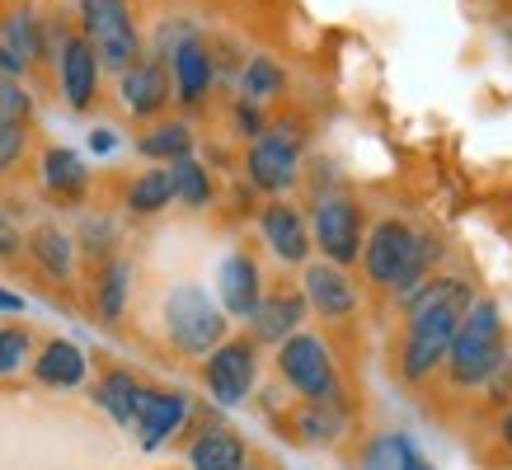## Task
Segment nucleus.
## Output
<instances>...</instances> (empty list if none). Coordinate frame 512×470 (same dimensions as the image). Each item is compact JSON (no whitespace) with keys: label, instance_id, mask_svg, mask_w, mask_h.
Returning <instances> with one entry per match:
<instances>
[{"label":"nucleus","instance_id":"nucleus-1","mask_svg":"<svg viewBox=\"0 0 512 470\" xmlns=\"http://www.w3.org/2000/svg\"><path fill=\"white\" fill-rule=\"evenodd\" d=\"M480 297L461 273H428V278L404 297V339H400V381L423 386L442 372V358L451 348V334Z\"/></svg>","mask_w":512,"mask_h":470},{"label":"nucleus","instance_id":"nucleus-2","mask_svg":"<svg viewBox=\"0 0 512 470\" xmlns=\"http://www.w3.org/2000/svg\"><path fill=\"white\" fill-rule=\"evenodd\" d=\"M437 259H442V240L437 235L419 231L414 221L404 217H376L367 221L357 273H362V282L372 292L404 301L428 273H437Z\"/></svg>","mask_w":512,"mask_h":470},{"label":"nucleus","instance_id":"nucleus-3","mask_svg":"<svg viewBox=\"0 0 512 470\" xmlns=\"http://www.w3.org/2000/svg\"><path fill=\"white\" fill-rule=\"evenodd\" d=\"M508 329H503V311L494 297H475L470 311L461 315V325L451 334V348L442 358L451 391H480L484 381L498 372V362L508 358Z\"/></svg>","mask_w":512,"mask_h":470},{"label":"nucleus","instance_id":"nucleus-4","mask_svg":"<svg viewBox=\"0 0 512 470\" xmlns=\"http://www.w3.org/2000/svg\"><path fill=\"white\" fill-rule=\"evenodd\" d=\"M240 170H245V184L259 198H292L306 179V123L292 113L268 118L264 132L245 141Z\"/></svg>","mask_w":512,"mask_h":470},{"label":"nucleus","instance_id":"nucleus-5","mask_svg":"<svg viewBox=\"0 0 512 470\" xmlns=\"http://www.w3.org/2000/svg\"><path fill=\"white\" fill-rule=\"evenodd\" d=\"M160 329H165V344L179 358L202 362L231 334V315L221 311V301L202 282H174L160 301Z\"/></svg>","mask_w":512,"mask_h":470},{"label":"nucleus","instance_id":"nucleus-6","mask_svg":"<svg viewBox=\"0 0 512 470\" xmlns=\"http://www.w3.org/2000/svg\"><path fill=\"white\" fill-rule=\"evenodd\" d=\"M71 24L85 43L94 47V57L104 66V76H118L146 52V33H141L137 5L132 0H76Z\"/></svg>","mask_w":512,"mask_h":470},{"label":"nucleus","instance_id":"nucleus-7","mask_svg":"<svg viewBox=\"0 0 512 470\" xmlns=\"http://www.w3.org/2000/svg\"><path fill=\"white\" fill-rule=\"evenodd\" d=\"M273 372L292 400H343V372L320 329H296L273 348Z\"/></svg>","mask_w":512,"mask_h":470},{"label":"nucleus","instance_id":"nucleus-8","mask_svg":"<svg viewBox=\"0 0 512 470\" xmlns=\"http://www.w3.org/2000/svg\"><path fill=\"white\" fill-rule=\"evenodd\" d=\"M306 221H311V245L320 259L339 268H357V254H362V240H367V207L357 203L353 193L329 188V193L311 198Z\"/></svg>","mask_w":512,"mask_h":470},{"label":"nucleus","instance_id":"nucleus-9","mask_svg":"<svg viewBox=\"0 0 512 470\" xmlns=\"http://www.w3.org/2000/svg\"><path fill=\"white\" fill-rule=\"evenodd\" d=\"M259 372H264V348L249 334H226L202 358V391L212 395L217 409H240L259 391Z\"/></svg>","mask_w":512,"mask_h":470},{"label":"nucleus","instance_id":"nucleus-10","mask_svg":"<svg viewBox=\"0 0 512 470\" xmlns=\"http://www.w3.org/2000/svg\"><path fill=\"white\" fill-rule=\"evenodd\" d=\"M52 80H57V94H62V104L71 113H94L99 99H104V66H99L94 47L80 38L71 19H66L57 52H52Z\"/></svg>","mask_w":512,"mask_h":470},{"label":"nucleus","instance_id":"nucleus-11","mask_svg":"<svg viewBox=\"0 0 512 470\" xmlns=\"http://www.w3.org/2000/svg\"><path fill=\"white\" fill-rule=\"evenodd\" d=\"M165 66H170V85H174V104L179 109L198 113L212 104V94H217V47L207 43V33L188 29L165 52Z\"/></svg>","mask_w":512,"mask_h":470},{"label":"nucleus","instance_id":"nucleus-12","mask_svg":"<svg viewBox=\"0 0 512 470\" xmlns=\"http://www.w3.org/2000/svg\"><path fill=\"white\" fill-rule=\"evenodd\" d=\"M254 226H259V245H264L282 268H301L315 259L306 207L292 203V198H264V203L254 207Z\"/></svg>","mask_w":512,"mask_h":470},{"label":"nucleus","instance_id":"nucleus-13","mask_svg":"<svg viewBox=\"0 0 512 470\" xmlns=\"http://www.w3.org/2000/svg\"><path fill=\"white\" fill-rule=\"evenodd\" d=\"M198 414V400L188 391H174V386H146L137 405V419H132V433H137L141 452H160L170 447L179 433Z\"/></svg>","mask_w":512,"mask_h":470},{"label":"nucleus","instance_id":"nucleus-14","mask_svg":"<svg viewBox=\"0 0 512 470\" xmlns=\"http://www.w3.org/2000/svg\"><path fill=\"white\" fill-rule=\"evenodd\" d=\"M118 104H123L127 118H137V123H156L165 118L174 104V85H170V66L160 62L156 52H141L137 62L118 71Z\"/></svg>","mask_w":512,"mask_h":470},{"label":"nucleus","instance_id":"nucleus-15","mask_svg":"<svg viewBox=\"0 0 512 470\" xmlns=\"http://www.w3.org/2000/svg\"><path fill=\"white\" fill-rule=\"evenodd\" d=\"M306 315H311V306L301 297V282H268L254 315L245 320V334L259 348H278L296 329H306Z\"/></svg>","mask_w":512,"mask_h":470},{"label":"nucleus","instance_id":"nucleus-16","mask_svg":"<svg viewBox=\"0 0 512 470\" xmlns=\"http://www.w3.org/2000/svg\"><path fill=\"white\" fill-rule=\"evenodd\" d=\"M301 297H306L311 315H320V320H329V325L353 320L357 306H362V292H357V282H353V268H339V264H329V259H311V264H301Z\"/></svg>","mask_w":512,"mask_h":470},{"label":"nucleus","instance_id":"nucleus-17","mask_svg":"<svg viewBox=\"0 0 512 470\" xmlns=\"http://www.w3.org/2000/svg\"><path fill=\"white\" fill-rule=\"evenodd\" d=\"M33 170H38V193L52 207H85V198H90V188H94V170L80 151L52 141V146L38 151Z\"/></svg>","mask_w":512,"mask_h":470},{"label":"nucleus","instance_id":"nucleus-18","mask_svg":"<svg viewBox=\"0 0 512 470\" xmlns=\"http://www.w3.org/2000/svg\"><path fill=\"white\" fill-rule=\"evenodd\" d=\"M24 259L33 264V273L52 287H71L80 278V259H76V240L62 221H33L24 226Z\"/></svg>","mask_w":512,"mask_h":470},{"label":"nucleus","instance_id":"nucleus-19","mask_svg":"<svg viewBox=\"0 0 512 470\" xmlns=\"http://www.w3.org/2000/svg\"><path fill=\"white\" fill-rule=\"evenodd\" d=\"M264 287H268V278H264V264H259L254 245H235L217 264V301L231 320H249L259 297H264Z\"/></svg>","mask_w":512,"mask_h":470},{"label":"nucleus","instance_id":"nucleus-20","mask_svg":"<svg viewBox=\"0 0 512 470\" xmlns=\"http://www.w3.org/2000/svg\"><path fill=\"white\" fill-rule=\"evenodd\" d=\"M29 376L38 386H47V391H80V386H90V353L76 339L52 334V339H43L33 348Z\"/></svg>","mask_w":512,"mask_h":470},{"label":"nucleus","instance_id":"nucleus-21","mask_svg":"<svg viewBox=\"0 0 512 470\" xmlns=\"http://www.w3.org/2000/svg\"><path fill=\"white\" fill-rule=\"evenodd\" d=\"M132 287H137V264L127 254H113L99 268H90V315L104 329L123 325L127 306H132Z\"/></svg>","mask_w":512,"mask_h":470},{"label":"nucleus","instance_id":"nucleus-22","mask_svg":"<svg viewBox=\"0 0 512 470\" xmlns=\"http://www.w3.org/2000/svg\"><path fill=\"white\" fill-rule=\"evenodd\" d=\"M282 428H287L301 447H334V442L348 438L353 414H348L343 400H296V405L287 409Z\"/></svg>","mask_w":512,"mask_h":470},{"label":"nucleus","instance_id":"nucleus-23","mask_svg":"<svg viewBox=\"0 0 512 470\" xmlns=\"http://www.w3.org/2000/svg\"><path fill=\"white\" fill-rule=\"evenodd\" d=\"M245 466H249V442L235 433L231 423L207 414V423H198V433L188 442V470H245Z\"/></svg>","mask_w":512,"mask_h":470},{"label":"nucleus","instance_id":"nucleus-24","mask_svg":"<svg viewBox=\"0 0 512 470\" xmlns=\"http://www.w3.org/2000/svg\"><path fill=\"white\" fill-rule=\"evenodd\" d=\"M118 207H123V217H132V221L165 217V212L174 207L170 170H165V165H141L137 174H127L123 193H118Z\"/></svg>","mask_w":512,"mask_h":470},{"label":"nucleus","instance_id":"nucleus-25","mask_svg":"<svg viewBox=\"0 0 512 470\" xmlns=\"http://www.w3.org/2000/svg\"><path fill=\"white\" fill-rule=\"evenodd\" d=\"M71 240H76L80 268H99L104 259L123 254V221H118V212H104V207H80Z\"/></svg>","mask_w":512,"mask_h":470},{"label":"nucleus","instance_id":"nucleus-26","mask_svg":"<svg viewBox=\"0 0 512 470\" xmlns=\"http://www.w3.org/2000/svg\"><path fill=\"white\" fill-rule=\"evenodd\" d=\"M132 146H137V156L146 160V165H170V160L198 151V127L188 123L184 113H165V118L141 127Z\"/></svg>","mask_w":512,"mask_h":470},{"label":"nucleus","instance_id":"nucleus-27","mask_svg":"<svg viewBox=\"0 0 512 470\" xmlns=\"http://www.w3.org/2000/svg\"><path fill=\"white\" fill-rule=\"evenodd\" d=\"M231 80H235V94L249 99V104H259V109H273V104L287 99V90H292V76H287V66H282L273 52L245 57V66H240Z\"/></svg>","mask_w":512,"mask_h":470},{"label":"nucleus","instance_id":"nucleus-28","mask_svg":"<svg viewBox=\"0 0 512 470\" xmlns=\"http://www.w3.org/2000/svg\"><path fill=\"white\" fill-rule=\"evenodd\" d=\"M165 170H170V184H174V207H184V212H212L217 207V198H221L217 174H212V165L198 151L170 160Z\"/></svg>","mask_w":512,"mask_h":470},{"label":"nucleus","instance_id":"nucleus-29","mask_svg":"<svg viewBox=\"0 0 512 470\" xmlns=\"http://www.w3.org/2000/svg\"><path fill=\"white\" fill-rule=\"evenodd\" d=\"M141 391H146V381H141L137 372H127V367H104V372L94 376L90 400L104 409L118 428H132L137 405H141Z\"/></svg>","mask_w":512,"mask_h":470},{"label":"nucleus","instance_id":"nucleus-30","mask_svg":"<svg viewBox=\"0 0 512 470\" xmlns=\"http://www.w3.org/2000/svg\"><path fill=\"white\" fill-rule=\"evenodd\" d=\"M33 348H38V334L24 320H0V381L29 372Z\"/></svg>","mask_w":512,"mask_h":470},{"label":"nucleus","instance_id":"nucleus-31","mask_svg":"<svg viewBox=\"0 0 512 470\" xmlns=\"http://www.w3.org/2000/svg\"><path fill=\"white\" fill-rule=\"evenodd\" d=\"M38 123V99H33L29 80L0 76V127H33Z\"/></svg>","mask_w":512,"mask_h":470},{"label":"nucleus","instance_id":"nucleus-32","mask_svg":"<svg viewBox=\"0 0 512 470\" xmlns=\"http://www.w3.org/2000/svg\"><path fill=\"white\" fill-rule=\"evenodd\" d=\"M33 160V127H0V184L24 174Z\"/></svg>","mask_w":512,"mask_h":470},{"label":"nucleus","instance_id":"nucleus-33","mask_svg":"<svg viewBox=\"0 0 512 470\" xmlns=\"http://www.w3.org/2000/svg\"><path fill=\"white\" fill-rule=\"evenodd\" d=\"M268 118H273V113L259 109V104H249V99H240V94H231V104H226V127H231L235 141H254L268 127Z\"/></svg>","mask_w":512,"mask_h":470},{"label":"nucleus","instance_id":"nucleus-34","mask_svg":"<svg viewBox=\"0 0 512 470\" xmlns=\"http://www.w3.org/2000/svg\"><path fill=\"white\" fill-rule=\"evenodd\" d=\"M400 466V452H395V433H381L362 447V470H395Z\"/></svg>","mask_w":512,"mask_h":470},{"label":"nucleus","instance_id":"nucleus-35","mask_svg":"<svg viewBox=\"0 0 512 470\" xmlns=\"http://www.w3.org/2000/svg\"><path fill=\"white\" fill-rule=\"evenodd\" d=\"M24 259V226L10 212H0V264H15Z\"/></svg>","mask_w":512,"mask_h":470},{"label":"nucleus","instance_id":"nucleus-36","mask_svg":"<svg viewBox=\"0 0 512 470\" xmlns=\"http://www.w3.org/2000/svg\"><path fill=\"white\" fill-rule=\"evenodd\" d=\"M118 146H123V137H118V132H113L109 123H94V127H90V137H85V151H90L94 160L118 156Z\"/></svg>","mask_w":512,"mask_h":470},{"label":"nucleus","instance_id":"nucleus-37","mask_svg":"<svg viewBox=\"0 0 512 470\" xmlns=\"http://www.w3.org/2000/svg\"><path fill=\"white\" fill-rule=\"evenodd\" d=\"M395 452H400V466H395V470H433V461L414 447V438H409V433H395Z\"/></svg>","mask_w":512,"mask_h":470},{"label":"nucleus","instance_id":"nucleus-38","mask_svg":"<svg viewBox=\"0 0 512 470\" xmlns=\"http://www.w3.org/2000/svg\"><path fill=\"white\" fill-rule=\"evenodd\" d=\"M24 311H29L24 292H15V287H5V282H0V315H5V320H19Z\"/></svg>","mask_w":512,"mask_h":470},{"label":"nucleus","instance_id":"nucleus-39","mask_svg":"<svg viewBox=\"0 0 512 470\" xmlns=\"http://www.w3.org/2000/svg\"><path fill=\"white\" fill-rule=\"evenodd\" d=\"M0 76H19V80H29L33 71H29V62H19L15 52H10V47L0 43Z\"/></svg>","mask_w":512,"mask_h":470},{"label":"nucleus","instance_id":"nucleus-40","mask_svg":"<svg viewBox=\"0 0 512 470\" xmlns=\"http://www.w3.org/2000/svg\"><path fill=\"white\" fill-rule=\"evenodd\" d=\"M498 442H503V447L512 452V400L503 405V414H498Z\"/></svg>","mask_w":512,"mask_h":470},{"label":"nucleus","instance_id":"nucleus-41","mask_svg":"<svg viewBox=\"0 0 512 470\" xmlns=\"http://www.w3.org/2000/svg\"><path fill=\"white\" fill-rule=\"evenodd\" d=\"M245 470H268V466H254V461H249V466H245Z\"/></svg>","mask_w":512,"mask_h":470},{"label":"nucleus","instance_id":"nucleus-42","mask_svg":"<svg viewBox=\"0 0 512 470\" xmlns=\"http://www.w3.org/2000/svg\"><path fill=\"white\" fill-rule=\"evenodd\" d=\"M508 43H512V29H508Z\"/></svg>","mask_w":512,"mask_h":470},{"label":"nucleus","instance_id":"nucleus-43","mask_svg":"<svg viewBox=\"0 0 512 470\" xmlns=\"http://www.w3.org/2000/svg\"><path fill=\"white\" fill-rule=\"evenodd\" d=\"M508 10H512V0H508Z\"/></svg>","mask_w":512,"mask_h":470}]
</instances>
